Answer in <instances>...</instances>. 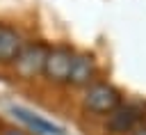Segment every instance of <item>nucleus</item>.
<instances>
[{
	"label": "nucleus",
	"instance_id": "obj_1",
	"mask_svg": "<svg viewBox=\"0 0 146 135\" xmlns=\"http://www.w3.org/2000/svg\"><path fill=\"white\" fill-rule=\"evenodd\" d=\"M82 105L89 110V112H96V114H110L112 110H116L121 105V94L107 85V82H91L87 87V94H84V101Z\"/></svg>",
	"mask_w": 146,
	"mask_h": 135
},
{
	"label": "nucleus",
	"instance_id": "obj_2",
	"mask_svg": "<svg viewBox=\"0 0 146 135\" xmlns=\"http://www.w3.org/2000/svg\"><path fill=\"white\" fill-rule=\"evenodd\" d=\"M46 55H48V46L46 43H27L21 48V53L14 59V69L21 78L30 80L39 73H43V64H46Z\"/></svg>",
	"mask_w": 146,
	"mask_h": 135
},
{
	"label": "nucleus",
	"instance_id": "obj_3",
	"mask_svg": "<svg viewBox=\"0 0 146 135\" xmlns=\"http://www.w3.org/2000/svg\"><path fill=\"white\" fill-rule=\"evenodd\" d=\"M73 55H75V53H73L71 48H66V46L48 48L46 64H43V76H46L50 82H68Z\"/></svg>",
	"mask_w": 146,
	"mask_h": 135
},
{
	"label": "nucleus",
	"instance_id": "obj_4",
	"mask_svg": "<svg viewBox=\"0 0 146 135\" xmlns=\"http://www.w3.org/2000/svg\"><path fill=\"white\" fill-rule=\"evenodd\" d=\"M94 76H96V62H94V57L87 55V53L73 55L68 82L75 85V87H89V85L94 82Z\"/></svg>",
	"mask_w": 146,
	"mask_h": 135
},
{
	"label": "nucleus",
	"instance_id": "obj_5",
	"mask_svg": "<svg viewBox=\"0 0 146 135\" xmlns=\"http://www.w3.org/2000/svg\"><path fill=\"white\" fill-rule=\"evenodd\" d=\"M11 114H16L23 124H27L34 133H39V135H62L64 130H62V126H57V124H52V121H48V119H43V117H39V114H32L30 110H25V108H21V105H14L11 108Z\"/></svg>",
	"mask_w": 146,
	"mask_h": 135
},
{
	"label": "nucleus",
	"instance_id": "obj_6",
	"mask_svg": "<svg viewBox=\"0 0 146 135\" xmlns=\"http://www.w3.org/2000/svg\"><path fill=\"white\" fill-rule=\"evenodd\" d=\"M137 119H139V114L132 105H119L116 110L110 112L107 126L112 133H130L137 126Z\"/></svg>",
	"mask_w": 146,
	"mask_h": 135
},
{
	"label": "nucleus",
	"instance_id": "obj_7",
	"mask_svg": "<svg viewBox=\"0 0 146 135\" xmlns=\"http://www.w3.org/2000/svg\"><path fill=\"white\" fill-rule=\"evenodd\" d=\"M23 46L25 43L14 27L0 25V62H14Z\"/></svg>",
	"mask_w": 146,
	"mask_h": 135
},
{
	"label": "nucleus",
	"instance_id": "obj_8",
	"mask_svg": "<svg viewBox=\"0 0 146 135\" xmlns=\"http://www.w3.org/2000/svg\"><path fill=\"white\" fill-rule=\"evenodd\" d=\"M130 135H146V126H135L130 130Z\"/></svg>",
	"mask_w": 146,
	"mask_h": 135
},
{
	"label": "nucleus",
	"instance_id": "obj_9",
	"mask_svg": "<svg viewBox=\"0 0 146 135\" xmlns=\"http://www.w3.org/2000/svg\"><path fill=\"white\" fill-rule=\"evenodd\" d=\"M2 135H25L23 130H16V128H9V130H5Z\"/></svg>",
	"mask_w": 146,
	"mask_h": 135
}]
</instances>
